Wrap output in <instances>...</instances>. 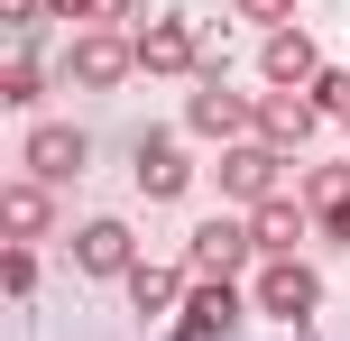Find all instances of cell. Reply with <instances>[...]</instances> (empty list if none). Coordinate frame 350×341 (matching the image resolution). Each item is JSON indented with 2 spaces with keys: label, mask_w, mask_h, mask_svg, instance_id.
Listing matches in <instances>:
<instances>
[{
  "label": "cell",
  "mask_w": 350,
  "mask_h": 341,
  "mask_svg": "<svg viewBox=\"0 0 350 341\" xmlns=\"http://www.w3.org/2000/svg\"><path fill=\"white\" fill-rule=\"evenodd\" d=\"M249 295H258V305L277 314V323H314V305H323V277L304 268L295 249H277V258L258 268V286H249Z\"/></svg>",
  "instance_id": "cell-1"
},
{
  "label": "cell",
  "mask_w": 350,
  "mask_h": 341,
  "mask_svg": "<svg viewBox=\"0 0 350 341\" xmlns=\"http://www.w3.org/2000/svg\"><path fill=\"white\" fill-rule=\"evenodd\" d=\"M314 120H323V111H314V92H304V83H267V102L249 111V129H258V139L277 148V157L314 139Z\"/></svg>",
  "instance_id": "cell-2"
},
{
  "label": "cell",
  "mask_w": 350,
  "mask_h": 341,
  "mask_svg": "<svg viewBox=\"0 0 350 341\" xmlns=\"http://www.w3.org/2000/svg\"><path fill=\"white\" fill-rule=\"evenodd\" d=\"M65 74H74V83H83V92H111V83H120V74H139V46H129L120 28H92L83 46L65 55Z\"/></svg>",
  "instance_id": "cell-3"
},
{
  "label": "cell",
  "mask_w": 350,
  "mask_h": 341,
  "mask_svg": "<svg viewBox=\"0 0 350 341\" xmlns=\"http://www.w3.org/2000/svg\"><path fill=\"white\" fill-rule=\"evenodd\" d=\"M304 221H314V203H304V194H286V185H277V194H258V203H249V240H258V258L295 249Z\"/></svg>",
  "instance_id": "cell-4"
},
{
  "label": "cell",
  "mask_w": 350,
  "mask_h": 341,
  "mask_svg": "<svg viewBox=\"0 0 350 341\" xmlns=\"http://www.w3.org/2000/svg\"><path fill=\"white\" fill-rule=\"evenodd\" d=\"M83 157H92V139H83L74 120H46V129L28 139V176H46V185H74Z\"/></svg>",
  "instance_id": "cell-5"
},
{
  "label": "cell",
  "mask_w": 350,
  "mask_h": 341,
  "mask_svg": "<svg viewBox=\"0 0 350 341\" xmlns=\"http://www.w3.org/2000/svg\"><path fill=\"white\" fill-rule=\"evenodd\" d=\"M249 249H258V240H249V221H193V249H185V268H193V277H230Z\"/></svg>",
  "instance_id": "cell-6"
},
{
  "label": "cell",
  "mask_w": 350,
  "mask_h": 341,
  "mask_svg": "<svg viewBox=\"0 0 350 341\" xmlns=\"http://www.w3.org/2000/svg\"><path fill=\"white\" fill-rule=\"evenodd\" d=\"M74 268H83V277H129V268H139L129 221H83V231H74Z\"/></svg>",
  "instance_id": "cell-7"
},
{
  "label": "cell",
  "mask_w": 350,
  "mask_h": 341,
  "mask_svg": "<svg viewBox=\"0 0 350 341\" xmlns=\"http://www.w3.org/2000/svg\"><path fill=\"white\" fill-rule=\"evenodd\" d=\"M139 74H193V28H185V18H148V28H139Z\"/></svg>",
  "instance_id": "cell-8"
},
{
  "label": "cell",
  "mask_w": 350,
  "mask_h": 341,
  "mask_svg": "<svg viewBox=\"0 0 350 341\" xmlns=\"http://www.w3.org/2000/svg\"><path fill=\"white\" fill-rule=\"evenodd\" d=\"M314 65H323V55H314V37H304L295 18L267 28V46H258V74H267V83H314Z\"/></svg>",
  "instance_id": "cell-9"
},
{
  "label": "cell",
  "mask_w": 350,
  "mask_h": 341,
  "mask_svg": "<svg viewBox=\"0 0 350 341\" xmlns=\"http://www.w3.org/2000/svg\"><path fill=\"white\" fill-rule=\"evenodd\" d=\"M185 120L203 129V139H240V129H249V102H240V92H230V83H193Z\"/></svg>",
  "instance_id": "cell-10"
},
{
  "label": "cell",
  "mask_w": 350,
  "mask_h": 341,
  "mask_svg": "<svg viewBox=\"0 0 350 341\" xmlns=\"http://www.w3.org/2000/svg\"><path fill=\"white\" fill-rule=\"evenodd\" d=\"M240 323V295H230V277H193L185 286V332L203 341V332H230Z\"/></svg>",
  "instance_id": "cell-11"
},
{
  "label": "cell",
  "mask_w": 350,
  "mask_h": 341,
  "mask_svg": "<svg viewBox=\"0 0 350 341\" xmlns=\"http://www.w3.org/2000/svg\"><path fill=\"white\" fill-rule=\"evenodd\" d=\"M221 194H230V203L277 194V148H230V157H221Z\"/></svg>",
  "instance_id": "cell-12"
},
{
  "label": "cell",
  "mask_w": 350,
  "mask_h": 341,
  "mask_svg": "<svg viewBox=\"0 0 350 341\" xmlns=\"http://www.w3.org/2000/svg\"><path fill=\"white\" fill-rule=\"evenodd\" d=\"M46 213H55L46 176H28V185H10V194H0V231H10V240H37V231H46Z\"/></svg>",
  "instance_id": "cell-13"
},
{
  "label": "cell",
  "mask_w": 350,
  "mask_h": 341,
  "mask_svg": "<svg viewBox=\"0 0 350 341\" xmlns=\"http://www.w3.org/2000/svg\"><path fill=\"white\" fill-rule=\"evenodd\" d=\"M185 176H193V166H185V148H166V139H148V148H139V194L175 203V194H185Z\"/></svg>",
  "instance_id": "cell-14"
},
{
  "label": "cell",
  "mask_w": 350,
  "mask_h": 341,
  "mask_svg": "<svg viewBox=\"0 0 350 341\" xmlns=\"http://www.w3.org/2000/svg\"><path fill=\"white\" fill-rule=\"evenodd\" d=\"M175 295H185V286H175L166 268H148V258H139V268H129V305H139V314H166Z\"/></svg>",
  "instance_id": "cell-15"
},
{
  "label": "cell",
  "mask_w": 350,
  "mask_h": 341,
  "mask_svg": "<svg viewBox=\"0 0 350 341\" xmlns=\"http://www.w3.org/2000/svg\"><path fill=\"white\" fill-rule=\"evenodd\" d=\"M0 92H10V102H37V92H46V65H37V55H10V74H0Z\"/></svg>",
  "instance_id": "cell-16"
},
{
  "label": "cell",
  "mask_w": 350,
  "mask_h": 341,
  "mask_svg": "<svg viewBox=\"0 0 350 341\" xmlns=\"http://www.w3.org/2000/svg\"><path fill=\"white\" fill-rule=\"evenodd\" d=\"M341 194H350V166H314V176H304V203H314V213H332Z\"/></svg>",
  "instance_id": "cell-17"
},
{
  "label": "cell",
  "mask_w": 350,
  "mask_h": 341,
  "mask_svg": "<svg viewBox=\"0 0 350 341\" xmlns=\"http://www.w3.org/2000/svg\"><path fill=\"white\" fill-rule=\"evenodd\" d=\"M37 240H10V268H0V286H10V295H37Z\"/></svg>",
  "instance_id": "cell-18"
},
{
  "label": "cell",
  "mask_w": 350,
  "mask_h": 341,
  "mask_svg": "<svg viewBox=\"0 0 350 341\" xmlns=\"http://www.w3.org/2000/svg\"><path fill=\"white\" fill-rule=\"evenodd\" d=\"M304 92H314V111H341V120H350V74H323V65H314Z\"/></svg>",
  "instance_id": "cell-19"
},
{
  "label": "cell",
  "mask_w": 350,
  "mask_h": 341,
  "mask_svg": "<svg viewBox=\"0 0 350 341\" xmlns=\"http://www.w3.org/2000/svg\"><path fill=\"white\" fill-rule=\"evenodd\" d=\"M230 10L258 18V28H286V18H295V0H230Z\"/></svg>",
  "instance_id": "cell-20"
},
{
  "label": "cell",
  "mask_w": 350,
  "mask_h": 341,
  "mask_svg": "<svg viewBox=\"0 0 350 341\" xmlns=\"http://www.w3.org/2000/svg\"><path fill=\"white\" fill-rule=\"evenodd\" d=\"M46 10H55V18H92V28H102V18L120 10V0H46Z\"/></svg>",
  "instance_id": "cell-21"
},
{
  "label": "cell",
  "mask_w": 350,
  "mask_h": 341,
  "mask_svg": "<svg viewBox=\"0 0 350 341\" xmlns=\"http://www.w3.org/2000/svg\"><path fill=\"white\" fill-rule=\"evenodd\" d=\"M323 231H332V240H341V249H350V194L332 203V213H323Z\"/></svg>",
  "instance_id": "cell-22"
}]
</instances>
